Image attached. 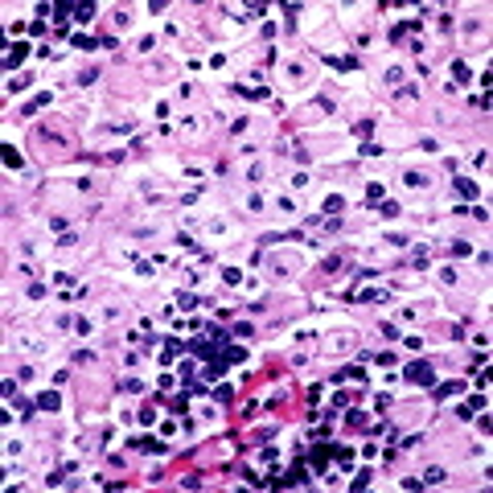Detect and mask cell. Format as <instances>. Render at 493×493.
I'll list each match as a JSON object with an SVG mask.
<instances>
[{
  "label": "cell",
  "mask_w": 493,
  "mask_h": 493,
  "mask_svg": "<svg viewBox=\"0 0 493 493\" xmlns=\"http://www.w3.org/2000/svg\"><path fill=\"white\" fill-rule=\"evenodd\" d=\"M341 206H345V197H341V193H333V197L325 201V210H341Z\"/></svg>",
  "instance_id": "cell-14"
},
{
  "label": "cell",
  "mask_w": 493,
  "mask_h": 493,
  "mask_svg": "<svg viewBox=\"0 0 493 493\" xmlns=\"http://www.w3.org/2000/svg\"><path fill=\"white\" fill-rule=\"evenodd\" d=\"M243 358H247V349H239V345L222 349V366H234V362H243Z\"/></svg>",
  "instance_id": "cell-6"
},
{
  "label": "cell",
  "mask_w": 493,
  "mask_h": 493,
  "mask_svg": "<svg viewBox=\"0 0 493 493\" xmlns=\"http://www.w3.org/2000/svg\"><path fill=\"white\" fill-rule=\"evenodd\" d=\"M25 54H29V45H25V41H16V45L8 49V58H4V66H8V70H16V66L25 62Z\"/></svg>",
  "instance_id": "cell-2"
},
{
  "label": "cell",
  "mask_w": 493,
  "mask_h": 493,
  "mask_svg": "<svg viewBox=\"0 0 493 493\" xmlns=\"http://www.w3.org/2000/svg\"><path fill=\"white\" fill-rule=\"evenodd\" d=\"M70 41H74V49H95V37H82V33H74Z\"/></svg>",
  "instance_id": "cell-11"
},
{
  "label": "cell",
  "mask_w": 493,
  "mask_h": 493,
  "mask_svg": "<svg viewBox=\"0 0 493 493\" xmlns=\"http://www.w3.org/2000/svg\"><path fill=\"white\" fill-rule=\"evenodd\" d=\"M403 378L415 382V386H432V382H436V370H432V362H411Z\"/></svg>",
  "instance_id": "cell-1"
},
{
  "label": "cell",
  "mask_w": 493,
  "mask_h": 493,
  "mask_svg": "<svg viewBox=\"0 0 493 493\" xmlns=\"http://www.w3.org/2000/svg\"><path fill=\"white\" fill-rule=\"evenodd\" d=\"M226 284H243V271H234V267H226V276H222Z\"/></svg>",
  "instance_id": "cell-16"
},
{
  "label": "cell",
  "mask_w": 493,
  "mask_h": 493,
  "mask_svg": "<svg viewBox=\"0 0 493 493\" xmlns=\"http://www.w3.org/2000/svg\"><path fill=\"white\" fill-rule=\"evenodd\" d=\"M469 251H473V247H469L465 239H456V243H452V255H469Z\"/></svg>",
  "instance_id": "cell-18"
},
{
  "label": "cell",
  "mask_w": 493,
  "mask_h": 493,
  "mask_svg": "<svg viewBox=\"0 0 493 493\" xmlns=\"http://www.w3.org/2000/svg\"><path fill=\"white\" fill-rule=\"evenodd\" d=\"M440 481H444V469H428L423 473V485H440Z\"/></svg>",
  "instance_id": "cell-10"
},
{
  "label": "cell",
  "mask_w": 493,
  "mask_h": 493,
  "mask_svg": "<svg viewBox=\"0 0 493 493\" xmlns=\"http://www.w3.org/2000/svg\"><path fill=\"white\" fill-rule=\"evenodd\" d=\"M185 349H193V353H201V358H218V341H189Z\"/></svg>",
  "instance_id": "cell-3"
},
{
  "label": "cell",
  "mask_w": 493,
  "mask_h": 493,
  "mask_svg": "<svg viewBox=\"0 0 493 493\" xmlns=\"http://www.w3.org/2000/svg\"><path fill=\"white\" fill-rule=\"evenodd\" d=\"M62 407V399L54 395V390H45V395H37V411H58Z\"/></svg>",
  "instance_id": "cell-4"
},
{
  "label": "cell",
  "mask_w": 493,
  "mask_h": 493,
  "mask_svg": "<svg viewBox=\"0 0 493 493\" xmlns=\"http://www.w3.org/2000/svg\"><path fill=\"white\" fill-rule=\"evenodd\" d=\"M136 448H140V452H164V444H161V440H152V436L136 440Z\"/></svg>",
  "instance_id": "cell-7"
},
{
  "label": "cell",
  "mask_w": 493,
  "mask_h": 493,
  "mask_svg": "<svg viewBox=\"0 0 493 493\" xmlns=\"http://www.w3.org/2000/svg\"><path fill=\"white\" fill-rule=\"evenodd\" d=\"M4 164H8V168H21V157H16L12 148H4Z\"/></svg>",
  "instance_id": "cell-13"
},
{
  "label": "cell",
  "mask_w": 493,
  "mask_h": 493,
  "mask_svg": "<svg viewBox=\"0 0 493 493\" xmlns=\"http://www.w3.org/2000/svg\"><path fill=\"white\" fill-rule=\"evenodd\" d=\"M95 16V4H74V21H91Z\"/></svg>",
  "instance_id": "cell-9"
},
{
  "label": "cell",
  "mask_w": 493,
  "mask_h": 493,
  "mask_svg": "<svg viewBox=\"0 0 493 493\" xmlns=\"http://www.w3.org/2000/svg\"><path fill=\"white\" fill-rule=\"evenodd\" d=\"M452 74H456V78H461V82H469V78H473V74H469V66H465V62H456V66H452Z\"/></svg>",
  "instance_id": "cell-12"
},
{
  "label": "cell",
  "mask_w": 493,
  "mask_h": 493,
  "mask_svg": "<svg viewBox=\"0 0 493 493\" xmlns=\"http://www.w3.org/2000/svg\"><path fill=\"white\" fill-rule=\"evenodd\" d=\"M452 395H461V382H444V386H436V399H452Z\"/></svg>",
  "instance_id": "cell-8"
},
{
  "label": "cell",
  "mask_w": 493,
  "mask_h": 493,
  "mask_svg": "<svg viewBox=\"0 0 493 493\" xmlns=\"http://www.w3.org/2000/svg\"><path fill=\"white\" fill-rule=\"evenodd\" d=\"M78 239H74V234H62V239H58V251H70Z\"/></svg>",
  "instance_id": "cell-15"
},
{
  "label": "cell",
  "mask_w": 493,
  "mask_h": 493,
  "mask_svg": "<svg viewBox=\"0 0 493 493\" xmlns=\"http://www.w3.org/2000/svg\"><path fill=\"white\" fill-rule=\"evenodd\" d=\"M407 185H415V189H419V185H428V177H423V173H407Z\"/></svg>",
  "instance_id": "cell-17"
},
{
  "label": "cell",
  "mask_w": 493,
  "mask_h": 493,
  "mask_svg": "<svg viewBox=\"0 0 493 493\" xmlns=\"http://www.w3.org/2000/svg\"><path fill=\"white\" fill-rule=\"evenodd\" d=\"M456 193H461V197H477V181H469V177H456Z\"/></svg>",
  "instance_id": "cell-5"
}]
</instances>
